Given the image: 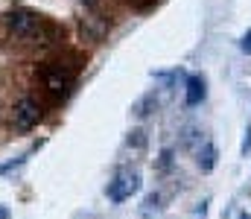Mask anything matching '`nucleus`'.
<instances>
[{
  "label": "nucleus",
  "instance_id": "obj_1",
  "mask_svg": "<svg viewBox=\"0 0 251 219\" xmlns=\"http://www.w3.org/2000/svg\"><path fill=\"white\" fill-rule=\"evenodd\" d=\"M6 26H9V32H12L15 38H21V41H35V38L44 35L47 21H44L41 15H35V12H29V9H15V12L6 18Z\"/></svg>",
  "mask_w": 251,
  "mask_h": 219
},
{
  "label": "nucleus",
  "instance_id": "obj_2",
  "mask_svg": "<svg viewBox=\"0 0 251 219\" xmlns=\"http://www.w3.org/2000/svg\"><path fill=\"white\" fill-rule=\"evenodd\" d=\"M38 120H41V105L32 97H24V99L15 102V108H12V126L18 132H29L32 126H38Z\"/></svg>",
  "mask_w": 251,
  "mask_h": 219
},
{
  "label": "nucleus",
  "instance_id": "obj_3",
  "mask_svg": "<svg viewBox=\"0 0 251 219\" xmlns=\"http://www.w3.org/2000/svg\"><path fill=\"white\" fill-rule=\"evenodd\" d=\"M137 190H140V175H137V170H120V172L114 175V181L108 184V199H111V202H126V199H131Z\"/></svg>",
  "mask_w": 251,
  "mask_h": 219
},
{
  "label": "nucleus",
  "instance_id": "obj_4",
  "mask_svg": "<svg viewBox=\"0 0 251 219\" xmlns=\"http://www.w3.org/2000/svg\"><path fill=\"white\" fill-rule=\"evenodd\" d=\"M41 76H44V88L53 97H67L70 88H73V76L64 71V68H47Z\"/></svg>",
  "mask_w": 251,
  "mask_h": 219
},
{
  "label": "nucleus",
  "instance_id": "obj_5",
  "mask_svg": "<svg viewBox=\"0 0 251 219\" xmlns=\"http://www.w3.org/2000/svg\"><path fill=\"white\" fill-rule=\"evenodd\" d=\"M82 32H88L94 41H102L105 32H108V21L100 18V15H88V18L82 21Z\"/></svg>",
  "mask_w": 251,
  "mask_h": 219
},
{
  "label": "nucleus",
  "instance_id": "obj_6",
  "mask_svg": "<svg viewBox=\"0 0 251 219\" xmlns=\"http://www.w3.org/2000/svg\"><path fill=\"white\" fill-rule=\"evenodd\" d=\"M204 94H207L204 79H201V76H190V79H187V94H184L187 105H199V102L204 99Z\"/></svg>",
  "mask_w": 251,
  "mask_h": 219
},
{
  "label": "nucleus",
  "instance_id": "obj_7",
  "mask_svg": "<svg viewBox=\"0 0 251 219\" xmlns=\"http://www.w3.org/2000/svg\"><path fill=\"white\" fill-rule=\"evenodd\" d=\"M199 167H201V172H210L216 167V149H213V144H204V149H199Z\"/></svg>",
  "mask_w": 251,
  "mask_h": 219
},
{
  "label": "nucleus",
  "instance_id": "obj_8",
  "mask_svg": "<svg viewBox=\"0 0 251 219\" xmlns=\"http://www.w3.org/2000/svg\"><path fill=\"white\" fill-rule=\"evenodd\" d=\"M181 144L187 146V149H193V146L201 144V132L196 129V126H187L184 132H181Z\"/></svg>",
  "mask_w": 251,
  "mask_h": 219
},
{
  "label": "nucleus",
  "instance_id": "obj_9",
  "mask_svg": "<svg viewBox=\"0 0 251 219\" xmlns=\"http://www.w3.org/2000/svg\"><path fill=\"white\" fill-rule=\"evenodd\" d=\"M128 146H134V149H143V146H146V138H143L140 129H134V132L128 135Z\"/></svg>",
  "mask_w": 251,
  "mask_h": 219
},
{
  "label": "nucleus",
  "instance_id": "obj_10",
  "mask_svg": "<svg viewBox=\"0 0 251 219\" xmlns=\"http://www.w3.org/2000/svg\"><path fill=\"white\" fill-rule=\"evenodd\" d=\"M240 47H243V53H246V56H251V32H246V35H243Z\"/></svg>",
  "mask_w": 251,
  "mask_h": 219
},
{
  "label": "nucleus",
  "instance_id": "obj_11",
  "mask_svg": "<svg viewBox=\"0 0 251 219\" xmlns=\"http://www.w3.org/2000/svg\"><path fill=\"white\" fill-rule=\"evenodd\" d=\"M251 149V129H246V141H243V155H249Z\"/></svg>",
  "mask_w": 251,
  "mask_h": 219
},
{
  "label": "nucleus",
  "instance_id": "obj_12",
  "mask_svg": "<svg viewBox=\"0 0 251 219\" xmlns=\"http://www.w3.org/2000/svg\"><path fill=\"white\" fill-rule=\"evenodd\" d=\"M0 219H9V211H6L3 205H0Z\"/></svg>",
  "mask_w": 251,
  "mask_h": 219
},
{
  "label": "nucleus",
  "instance_id": "obj_13",
  "mask_svg": "<svg viewBox=\"0 0 251 219\" xmlns=\"http://www.w3.org/2000/svg\"><path fill=\"white\" fill-rule=\"evenodd\" d=\"M82 3H85V6H94V3H97V0H82Z\"/></svg>",
  "mask_w": 251,
  "mask_h": 219
},
{
  "label": "nucleus",
  "instance_id": "obj_14",
  "mask_svg": "<svg viewBox=\"0 0 251 219\" xmlns=\"http://www.w3.org/2000/svg\"><path fill=\"white\" fill-rule=\"evenodd\" d=\"M240 219H251V214H243V217H240Z\"/></svg>",
  "mask_w": 251,
  "mask_h": 219
}]
</instances>
